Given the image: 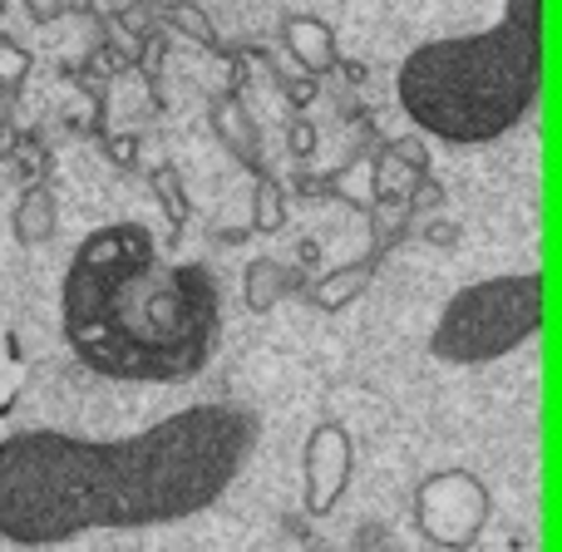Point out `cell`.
I'll return each instance as SVG.
<instances>
[{"label": "cell", "mask_w": 562, "mask_h": 552, "mask_svg": "<svg viewBox=\"0 0 562 552\" xmlns=\"http://www.w3.org/2000/svg\"><path fill=\"white\" fill-rule=\"evenodd\" d=\"M262 419L247 405H193L128 439L20 429L0 439V538L69 543L94 528L178 523L223 498L252 459Z\"/></svg>", "instance_id": "6da1fadb"}, {"label": "cell", "mask_w": 562, "mask_h": 552, "mask_svg": "<svg viewBox=\"0 0 562 552\" xmlns=\"http://www.w3.org/2000/svg\"><path fill=\"white\" fill-rule=\"evenodd\" d=\"M59 320L75 360L99 375L188 380L213 360L223 291L203 262H158L144 223H109L69 257Z\"/></svg>", "instance_id": "7a4b0ae2"}, {"label": "cell", "mask_w": 562, "mask_h": 552, "mask_svg": "<svg viewBox=\"0 0 562 552\" xmlns=\"http://www.w3.org/2000/svg\"><path fill=\"white\" fill-rule=\"evenodd\" d=\"M543 85V0H504L484 35L435 40L405 55L400 109L445 144H488L528 119Z\"/></svg>", "instance_id": "3957f363"}, {"label": "cell", "mask_w": 562, "mask_h": 552, "mask_svg": "<svg viewBox=\"0 0 562 552\" xmlns=\"http://www.w3.org/2000/svg\"><path fill=\"white\" fill-rule=\"evenodd\" d=\"M538 326H543V277L508 272L449 296L435 336H429V350L454 365H479V360H498L524 340H533Z\"/></svg>", "instance_id": "277c9868"}, {"label": "cell", "mask_w": 562, "mask_h": 552, "mask_svg": "<svg viewBox=\"0 0 562 552\" xmlns=\"http://www.w3.org/2000/svg\"><path fill=\"white\" fill-rule=\"evenodd\" d=\"M488 514H494V498L484 478L469 469H439L415 488V528L435 548H474L488 528Z\"/></svg>", "instance_id": "5b68a950"}, {"label": "cell", "mask_w": 562, "mask_h": 552, "mask_svg": "<svg viewBox=\"0 0 562 552\" xmlns=\"http://www.w3.org/2000/svg\"><path fill=\"white\" fill-rule=\"evenodd\" d=\"M301 464H306V514L326 518L350 484V435L340 425H316Z\"/></svg>", "instance_id": "8992f818"}, {"label": "cell", "mask_w": 562, "mask_h": 552, "mask_svg": "<svg viewBox=\"0 0 562 552\" xmlns=\"http://www.w3.org/2000/svg\"><path fill=\"white\" fill-rule=\"evenodd\" d=\"M281 40H286V55L301 65V75H326L336 65V35H330L326 20L316 15H286L281 20Z\"/></svg>", "instance_id": "52a82bcc"}, {"label": "cell", "mask_w": 562, "mask_h": 552, "mask_svg": "<svg viewBox=\"0 0 562 552\" xmlns=\"http://www.w3.org/2000/svg\"><path fill=\"white\" fill-rule=\"evenodd\" d=\"M213 128H217V138L233 148L237 164H247L252 173H262V144H257L252 119L243 114V94H237V89H227V94L213 104Z\"/></svg>", "instance_id": "ba28073f"}, {"label": "cell", "mask_w": 562, "mask_h": 552, "mask_svg": "<svg viewBox=\"0 0 562 552\" xmlns=\"http://www.w3.org/2000/svg\"><path fill=\"white\" fill-rule=\"evenodd\" d=\"M380 252H385V247L375 243V252H370V257H360V262H346V267H336V272H326L316 286H311V301H316L321 311H346L350 301H356L360 291L370 286V272H375Z\"/></svg>", "instance_id": "9c48e42d"}, {"label": "cell", "mask_w": 562, "mask_h": 552, "mask_svg": "<svg viewBox=\"0 0 562 552\" xmlns=\"http://www.w3.org/2000/svg\"><path fill=\"white\" fill-rule=\"evenodd\" d=\"M296 286L301 281L291 277V267L272 262V257H257V262H247V272H243V301H247V311H257V316H267V311Z\"/></svg>", "instance_id": "30bf717a"}, {"label": "cell", "mask_w": 562, "mask_h": 552, "mask_svg": "<svg viewBox=\"0 0 562 552\" xmlns=\"http://www.w3.org/2000/svg\"><path fill=\"white\" fill-rule=\"evenodd\" d=\"M55 223H59V213H55V193H49V183H30L25 198H20V207H15V237L25 247H40V243L55 237Z\"/></svg>", "instance_id": "8fae6325"}, {"label": "cell", "mask_w": 562, "mask_h": 552, "mask_svg": "<svg viewBox=\"0 0 562 552\" xmlns=\"http://www.w3.org/2000/svg\"><path fill=\"white\" fill-rule=\"evenodd\" d=\"M25 375H30V365H25V350H20V340H15V330L0 320V419L15 409V399H20V390H25Z\"/></svg>", "instance_id": "7c38bea8"}, {"label": "cell", "mask_w": 562, "mask_h": 552, "mask_svg": "<svg viewBox=\"0 0 562 552\" xmlns=\"http://www.w3.org/2000/svg\"><path fill=\"white\" fill-rule=\"evenodd\" d=\"M148 183H154L158 203L168 207V247H173L178 243V227L193 217V207H188V198H183V178H178L173 164H158L154 173H148Z\"/></svg>", "instance_id": "4fadbf2b"}, {"label": "cell", "mask_w": 562, "mask_h": 552, "mask_svg": "<svg viewBox=\"0 0 562 552\" xmlns=\"http://www.w3.org/2000/svg\"><path fill=\"white\" fill-rule=\"evenodd\" d=\"M286 227V193L272 173H257V193H252V233H281Z\"/></svg>", "instance_id": "5bb4252c"}, {"label": "cell", "mask_w": 562, "mask_h": 552, "mask_svg": "<svg viewBox=\"0 0 562 552\" xmlns=\"http://www.w3.org/2000/svg\"><path fill=\"white\" fill-rule=\"evenodd\" d=\"M154 10L168 20V25L178 30V35L198 40V45H217V30H213V20H207L203 10L193 5V0H168V5H154Z\"/></svg>", "instance_id": "9a60e30c"}, {"label": "cell", "mask_w": 562, "mask_h": 552, "mask_svg": "<svg viewBox=\"0 0 562 552\" xmlns=\"http://www.w3.org/2000/svg\"><path fill=\"white\" fill-rule=\"evenodd\" d=\"M144 55H138V69L148 79V99L164 109V55H168V30H144Z\"/></svg>", "instance_id": "2e32d148"}, {"label": "cell", "mask_w": 562, "mask_h": 552, "mask_svg": "<svg viewBox=\"0 0 562 552\" xmlns=\"http://www.w3.org/2000/svg\"><path fill=\"white\" fill-rule=\"evenodd\" d=\"M30 75V49L15 45L10 35H0V94H15Z\"/></svg>", "instance_id": "e0dca14e"}, {"label": "cell", "mask_w": 562, "mask_h": 552, "mask_svg": "<svg viewBox=\"0 0 562 552\" xmlns=\"http://www.w3.org/2000/svg\"><path fill=\"white\" fill-rule=\"evenodd\" d=\"M25 10H30L35 25H49V20H59V15H89L99 25L94 0H25Z\"/></svg>", "instance_id": "ac0fdd59"}, {"label": "cell", "mask_w": 562, "mask_h": 552, "mask_svg": "<svg viewBox=\"0 0 562 552\" xmlns=\"http://www.w3.org/2000/svg\"><path fill=\"white\" fill-rule=\"evenodd\" d=\"M316 89H321L316 75H281V94H286L296 109H306L311 99H316Z\"/></svg>", "instance_id": "d6986e66"}, {"label": "cell", "mask_w": 562, "mask_h": 552, "mask_svg": "<svg viewBox=\"0 0 562 552\" xmlns=\"http://www.w3.org/2000/svg\"><path fill=\"white\" fill-rule=\"evenodd\" d=\"M104 154H109V164H114V168H134L138 164V138L134 134H128V138H109Z\"/></svg>", "instance_id": "ffe728a7"}, {"label": "cell", "mask_w": 562, "mask_h": 552, "mask_svg": "<svg viewBox=\"0 0 562 552\" xmlns=\"http://www.w3.org/2000/svg\"><path fill=\"white\" fill-rule=\"evenodd\" d=\"M286 144H291V154H316V128L306 124V119H291V128H286Z\"/></svg>", "instance_id": "44dd1931"}, {"label": "cell", "mask_w": 562, "mask_h": 552, "mask_svg": "<svg viewBox=\"0 0 562 552\" xmlns=\"http://www.w3.org/2000/svg\"><path fill=\"white\" fill-rule=\"evenodd\" d=\"M119 25L144 35V30H148V5H124V10H119Z\"/></svg>", "instance_id": "7402d4cb"}, {"label": "cell", "mask_w": 562, "mask_h": 552, "mask_svg": "<svg viewBox=\"0 0 562 552\" xmlns=\"http://www.w3.org/2000/svg\"><path fill=\"white\" fill-rule=\"evenodd\" d=\"M454 233H459V227L454 223H429V243H435V247H449V243H454Z\"/></svg>", "instance_id": "603a6c76"}, {"label": "cell", "mask_w": 562, "mask_h": 552, "mask_svg": "<svg viewBox=\"0 0 562 552\" xmlns=\"http://www.w3.org/2000/svg\"><path fill=\"white\" fill-rule=\"evenodd\" d=\"M330 69H340V75H346V79H366V65H356V59H346V65H340V59H336V65H330Z\"/></svg>", "instance_id": "cb8c5ba5"}, {"label": "cell", "mask_w": 562, "mask_h": 552, "mask_svg": "<svg viewBox=\"0 0 562 552\" xmlns=\"http://www.w3.org/2000/svg\"><path fill=\"white\" fill-rule=\"evenodd\" d=\"M0 15H5V0H0Z\"/></svg>", "instance_id": "d4e9b609"}]
</instances>
